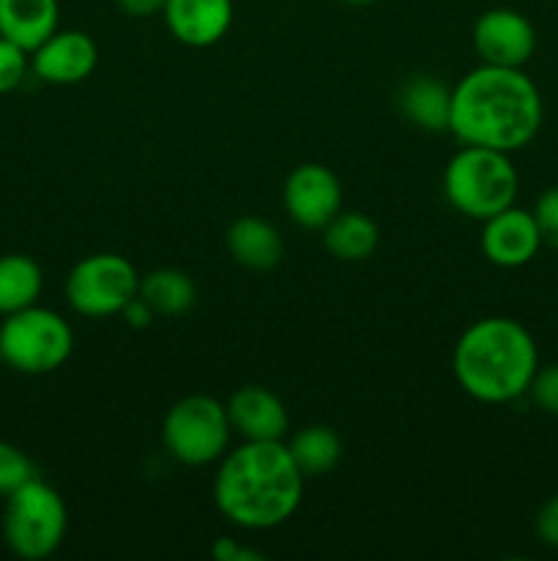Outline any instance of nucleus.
I'll use <instances>...</instances> for the list:
<instances>
[{"instance_id":"a878e982","label":"nucleus","mask_w":558,"mask_h":561,"mask_svg":"<svg viewBox=\"0 0 558 561\" xmlns=\"http://www.w3.org/2000/svg\"><path fill=\"white\" fill-rule=\"evenodd\" d=\"M536 537L547 548H556L558 551V493L542 504L539 515H536Z\"/></svg>"},{"instance_id":"a211bd4d","label":"nucleus","mask_w":558,"mask_h":561,"mask_svg":"<svg viewBox=\"0 0 558 561\" xmlns=\"http://www.w3.org/2000/svg\"><path fill=\"white\" fill-rule=\"evenodd\" d=\"M142 301L151 307L156 316L178 318L189 312L197 301V288L191 277L181 268H153L146 277H140V290H137Z\"/></svg>"},{"instance_id":"423d86ee","label":"nucleus","mask_w":558,"mask_h":561,"mask_svg":"<svg viewBox=\"0 0 558 561\" xmlns=\"http://www.w3.org/2000/svg\"><path fill=\"white\" fill-rule=\"evenodd\" d=\"M74 351V332L69 323L47 307L31 305L11 312L0 323V356L3 365L25 376H47L69 362Z\"/></svg>"},{"instance_id":"bb28decb","label":"nucleus","mask_w":558,"mask_h":561,"mask_svg":"<svg viewBox=\"0 0 558 561\" xmlns=\"http://www.w3.org/2000/svg\"><path fill=\"white\" fill-rule=\"evenodd\" d=\"M211 553H213V559H219V561H263L260 551L239 546V542H233L230 537H222V540L213 542Z\"/></svg>"},{"instance_id":"6ab92c4d","label":"nucleus","mask_w":558,"mask_h":561,"mask_svg":"<svg viewBox=\"0 0 558 561\" xmlns=\"http://www.w3.org/2000/svg\"><path fill=\"white\" fill-rule=\"evenodd\" d=\"M377 225L361 211H339L332 222L323 228V244L337 261L359 263L375 252Z\"/></svg>"},{"instance_id":"393cba45","label":"nucleus","mask_w":558,"mask_h":561,"mask_svg":"<svg viewBox=\"0 0 558 561\" xmlns=\"http://www.w3.org/2000/svg\"><path fill=\"white\" fill-rule=\"evenodd\" d=\"M528 394L545 414L558 416V365L539 367L531 381Z\"/></svg>"},{"instance_id":"39448f33","label":"nucleus","mask_w":558,"mask_h":561,"mask_svg":"<svg viewBox=\"0 0 558 561\" xmlns=\"http://www.w3.org/2000/svg\"><path fill=\"white\" fill-rule=\"evenodd\" d=\"M66 526L69 513L63 496L38 477L5 496L3 540L14 557L27 561L53 557L63 542Z\"/></svg>"},{"instance_id":"f257e3e1","label":"nucleus","mask_w":558,"mask_h":561,"mask_svg":"<svg viewBox=\"0 0 558 561\" xmlns=\"http://www.w3.org/2000/svg\"><path fill=\"white\" fill-rule=\"evenodd\" d=\"M545 104L523 69L481 64L452 88L449 131L463 146L514 153L542 129Z\"/></svg>"},{"instance_id":"dca6fc26","label":"nucleus","mask_w":558,"mask_h":561,"mask_svg":"<svg viewBox=\"0 0 558 561\" xmlns=\"http://www.w3.org/2000/svg\"><path fill=\"white\" fill-rule=\"evenodd\" d=\"M60 22L58 0H0V36L33 53Z\"/></svg>"},{"instance_id":"ddd939ff","label":"nucleus","mask_w":558,"mask_h":561,"mask_svg":"<svg viewBox=\"0 0 558 561\" xmlns=\"http://www.w3.org/2000/svg\"><path fill=\"white\" fill-rule=\"evenodd\" d=\"M164 25L186 47H213L233 25V0H164Z\"/></svg>"},{"instance_id":"c756f323","label":"nucleus","mask_w":558,"mask_h":561,"mask_svg":"<svg viewBox=\"0 0 558 561\" xmlns=\"http://www.w3.org/2000/svg\"><path fill=\"white\" fill-rule=\"evenodd\" d=\"M342 3H350V5H370V3H377V0H342Z\"/></svg>"},{"instance_id":"7c9ffc66","label":"nucleus","mask_w":558,"mask_h":561,"mask_svg":"<svg viewBox=\"0 0 558 561\" xmlns=\"http://www.w3.org/2000/svg\"><path fill=\"white\" fill-rule=\"evenodd\" d=\"M0 365H3V356H0Z\"/></svg>"},{"instance_id":"c85d7f7f","label":"nucleus","mask_w":558,"mask_h":561,"mask_svg":"<svg viewBox=\"0 0 558 561\" xmlns=\"http://www.w3.org/2000/svg\"><path fill=\"white\" fill-rule=\"evenodd\" d=\"M115 5L135 20H146V16H156L164 11V0H115Z\"/></svg>"},{"instance_id":"f8f14e48","label":"nucleus","mask_w":558,"mask_h":561,"mask_svg":"<svg viewBox=\"0 0 558 561\" xmlns=\"http://www.w3.org/2000/svg\"><path fill=\"white\" fill-rule=\"evenodd\" d=\"M542 233L528 208L509 206L496 217L485 219L481 228V252L492 266L520 268L534 261L542 250Z\"/></svg>"},{"instance_id":"20e7f679","label":"nucleus","mask_w":558,"mask_h":561,"mask_svg":"<svg viewBox=\"0 0 558 561\" xmlns=\"http://www.w3.org/2000/svg\"><path fill=\"white\" fill-rule=\"evenodd\" d=\"M518 190L520 175L512 157L492 148L463 146L443 170V195L449 206L479 222L514 206Z\"/></svg>"},{"instance_id":"0eeeda50","label":"nucleus","mask_w":558,"mask_h":561,"mask_svg":"<svg viewBox=\"0 0 558 561\" xmlns=\"http://www.w3.org/2000/svg\"><path fill=\"white\" fill-rule=\"evenodd\" d=\"M233 436L228 409L208 394L181 398L164 414V449L184 466H208L224 458Z\"/></svg>"},{"instance_id":"9b49d317","label":"nucleus","mask_w":558,"mask_h":561,"mask_svg":"<svg viewBox=\"0 0 558 561\" xmlns=\"http://www.w3.org/2000/svg\"><path fill=\"white\" fill-rule=\"evenodd\" d=\"M98 64V47L85 31H55L31 53V71L47 85H77Z\"/></svg>"},{"instance_id":"9d476101","label":"nucleus","mask_w":558,"mask_h":561,"mask_svg":"<svg viewBox=\"0 0 558 561\" xmlns=\"http://www.w3.org/2000/svg\"><path fill=\"white\" fill-rule=\"evenodd\" d=\"M474 49L481 64L523 69L536 49V31L514 9H487L474 22Z\"/></svg>"},{"instance_id":"1a4fd4ad","label":"nucleus","mask_w":558,"mask_h":561,"mask_svg":"<svg viewBox=\"0 0 558 561\" xmlns=\"http://www.w3.org/2000/svg\"><path fill=\"white\" fill-rule=\"evenodd\" d=\"M282 201L284 211L299 228L323 230L342 211V184L326 164L304 162L290 170Z\"/></svg>"},{"instance_id":"7ed1b4c3","label":"nucleus","mask_w":558,"mask_h":561,"mask_svg":"<svg viewBox=\"0 0 558 561\" xmlns=\"http://www.w3.org/2000/svg\"><path fill=\"white\" fill-rule=\"evenodd\" d=\"M452 370L463 392L479 403H512L528 392L539 370V351L514 318H481L460 334Z\"/></svg>"},{"instance_id":"b1692460","label":"nucleus","mask_w":558,"mask_h":561,"mask_svg":"<svg viewBox=\"0 0 558 561\" xmlns=\"http://www.w3.org/2000/svg\"><path fill=\"white\" fill-rule=\"evenodd\" d=\"M534 219L539 225V233L542 241L553 250H558V184L556 186H547L539 197H536V206H534Z\"/></svg>"},{"instance_id":"6e6552de","label":"nucleus","mask_w":558,"mask_h":561,"mask_svg":"<svg viewBox=\"0 0 558 561\" xmlns=\"http://www.w3.org/2000/svg\"><path fill=\"white\" fill-rule=\"evenodd\" d=\"M140 290V274L118 252H93L66 277V299L85 318L120 316Z\"/></svg>"},{"instance_id":"f3484780","label":"nucleus","mask_w":558,"mask_h":561,"mask_svg":"<svg viewBox=\"0 0 558 561\" xmlns=\"http://www.w3.org/2000/svg\"><path fill=\"white\" fill-rule=\"evenodd\" d=\"M399 113L414 126L425 131H449L452 115V88L443 85L438 77L416 75L408 77L399 88Z\"/></svg>"},{"instance_id":"2eb2a0df","label":"nucleus","mask_w":558,"mask_h":561,"mask_svg":"<svg viewBox=\"0 0 558 561\" xmlns=\"http://www.w3.org/2000/svg\"><path fill=\"white\" fill-rule=\"evenodd\" d=\"M230 257L252 272H271L284 255V244L279 230L263 217H241L224 233Z\"/></svg>"},{"instance_id":"cd10ccee","label":"nucleus","mask_w":558,"mask_h":561,"mask_svg":"<svg viewBox=\"0 0 558 561\" xmlns=\"http://www.w3.org/2000/svg\"><path fill=\"white\" fill-rule=\"evenodd\" d=\"M120 318H124L131 329H148L151 327L153 318H156V312H153L151 307L140 299V296H135V299H131L129 305L120 310Z\"/></svg>"},{"instance_id":"4468645a","label":"nucleus","mask_w":558,"mask_h":561,"mask_svg":"<svg viewBox=\"0 0 558 561\" xmlns=\"http://www.w3.org/2000/svg\"><path fill=\"white\" fill-rule=\"evenodd\" d=\"M224 409H228L230 425L244 442H282L288 433V409L266 387H255V383L241 387Z\"/></svg>"},{"instance_id":"4be33fe9","label":"nucleus","mask_w":558,"mask_h":561,"mask_svg":"<svg viewBox=\"0 0 558 561\" xmlns=\"http://www.w3.org/2000/svg\"><path fill=\"white\" fill-rule=\"evenodd\" d=\"M33 477H36L33 460L14 444L0 442V499L11 496L16 488H22Z\"/></svg>"},{"instance_id":"5701e85b","label":"nucleus","mask_w":558,"mask_h":561,"mask_svg":"<svg viewBox=\"0 0 558 561\" xmlns=\"http://www.w3.org/2000/svg\"><path fill=\"white\" fill-rule=\"evenodd\" d=\"M31 71V53L0 36V93H11L25 82Z\"/></svg>"},{"instance_id":"f03ea898","label":"nucleus","mask_w":558,"mask_h":561,"mask_svg":"<svg viewBox=\"0 0 558 561\" xmlns=\"http://www.w3.org/2000/svg\"><path fill=\"white\" fill-rule=\"evenodd\" d=\"M304 480L288 444L244 442L219 460L213 502L230 524L266 531L299 510Z\"/></svg>"},{"instance_id":"aec40b11","label":"nucleus","mask_w":558,"mask_h":561,"mask_svg":"<svg viewBox=\"0 0 558 561\" xmlns=\"http://www.w3.org/2000/svg\"><path fill=\"white\" fill-rule=\"evenodd\" d=\"M44 288L42 266L31 255H0V316H11L36 305Z\"/></svg>"},{"instance_id":"412c9836","label":"nucleus","mask_w":558,"mask_h":561,"mask_svg":"<svg viewBox=\"0 0 558 561\" xmlns=\"http://www.w3.org/2000/svg\"><path fill=\"white\" fill-rule=\"evenodd\" d=\"M295 466L304 477H323L342 460V438L328 425H306L288 444Z\"/></svg>"}]
</instances>
